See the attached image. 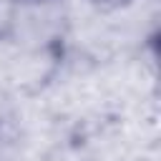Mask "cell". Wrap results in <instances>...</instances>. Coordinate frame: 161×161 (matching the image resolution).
<instances>
[{
	"label": "cell",
	"mask_w": 161,
	"mask_h": 161,
	"mask_svg": "<svg viewBox=\"0 0 161 161\" xmlns=\"http://www.w3.org/2000/svg\"><path fill=\"white\" fill-rule=\"evenodd\" d=\"M88 3L96 5L98 10H116V8H123V5H128L133 0H88Z\"/></svg>",
	"instance_id": "6da1fadb"
},
{
	"label": "cell",
	"mask_w": 161,
	"mask_h": 161,
	"mask_svg": "<svg viewBox=\"0 0 161 161\" xmlns=\"http://www.w3.org/2000/svg\"><path fill=\"white\" fill-rule=\"evenodd\" d=\"M23 3H48V0H23Z\"/></svg>",
	"instance_id": "7a4b0ae2"
}]
</instances>
